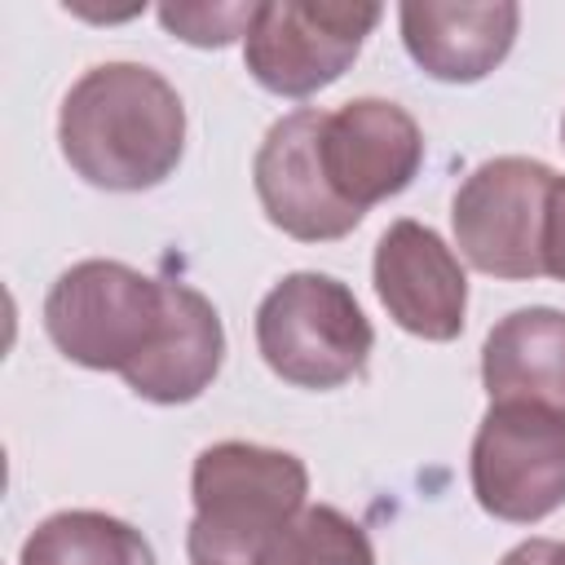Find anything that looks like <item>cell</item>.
Instances as JSON below:
<instances>
[{
	"instance_id": "cell-8",
	"label": "cell",
	"mask_w": 565,
	"mask_h": 565,
	"mask_svg": "<svg viewBox=\"0 0 565 565\" xmlns=\"http://www.w3.org/2000/svg\"><path fill=\"white\" fill-rule=\"evenodd\" d=\"M318 154L331 190L349 207L366 212L415 181L424 163V132L397 102L353 97L340 110H327Z\"/></svg>"
},
{
	"instance_id": "cell-2",
	"label": "cell",
	"mask_w": 565,
	"mask_h": 565,
	"mask_svg": "<svg viewBox=\"0 0 565 565\" xmlns=\"http://www.w3.org/2000/svg\"><path fill=\"white\" fill-rule=\"evenodd\" d=\"M309 468L291 450L256 441H216L190 472L194 521L190 565H256L260 547L305 508Z\"/></svg>"
},
{
	"instance_id": "cell-6",
	"label": "cell",
	"mask_w": 565,
	"mask_h": 565,
	"mask_svg": "<svg viewBox=\"0 0 565 565\" xmlns=\"http://www.w3.org/2000/svg\"><path fill=\"white\" fill-rule=\"evenodd\" d=\"M552 181L556 172L525 154H499L472 168L450 203L459 256L490 278H539Z\"/></svg>"
},
{
	"instance_id": "cell-16",
	"label": "cell",
	"mask_w": 565,
	"mask_h": 565,
	"mask_svg": "<svg viewBox=\"0 0 565 565\" xmlns=\"http://www.w3.org/2000/svg\"><path fill=\"white\" fill-rule=\"evenodd\" d=\"M256 4H159V22L168 35L194 49H225L230 40L247 35Z\"/></svg>"
},
{
	"instance_id": "cell-15",
	"label": "cell",
	"mask_w": 565,
	"mask_h": 565,
	"mask_svg": "<svg viewBox=\"0 0 565 565\" xmlns=\"http://www.w3.org/2000/svg\"><path fill=\"white\" fill-rule=\"evenodd\" d=\"M256 565H375L366 530L331 503H305L256 556Z\"/></svg>"
},
{
	"instance_id": "cell-14",
	"label": "cell",
	"mask_w": 565,
	"mask_h": 565,
	"mask_svg": "<svg viewBox=\"0 0 565 565\" xmlns=\"http://www.w3.org/2000/svg\"><path fill=\"white\" fill-rule=\"evenodd\" d=\"M18 565H154V547L119 516L71 508L26 534Z\"/></svg>"
},
{
	"instance_id": "cell-5",
	"label": "cell",
	"mask_w": 565,
	"mask_h": 565,
	"mask_svg": "<svg viewBox=\"0 0 565 565\" xmlns=\"http://www.w3.org/2000/svg\"><path fill=\"white\" fill-rule=\"evenodd\" d=\"M468 477L481 512L534 525L565 503V415L539 402H490L477 424Z\"/></svg>"
},
{
	"instance_id": "cell-4",
	"label": "cell",
	"mask_w": 565,
	"mask_h": 565,
	"mask_svg": "<svg viewBox=\"0 0 565 565\" xmlns=\"http://www.w3.org/2000/svg\"><path fill=\"white\" fill-rule=\"evenodd\" d=\"M375 331L353 291L331 274H287L256 309V349L265 366L296 388H340L362 375Z\"/></svg>"
},
{
	"instance_id": "cell-17",
	"label": "cell",
	"mask_w": 565,
	"mask_h": 565,
	"mask_svg": "<svg viewBox=\"0 0 565 565\" xmlns=\"http://www.w3.org/2000/svg\"><path fill=\"white\" fill-rule=\"evenodd\" d=\"M543 274L565 282V177L552 181L547 216H543Z\"/></svg>"
},
{
	"instance_id": "cell-9",
	"label": "cell",
	"mask_w": 565,
	"mask_h": 565,
	"mask_svg": "<svg viewBox=\"0 0 565 565\" xmlns=\"http://www.w3.org/2000/svg\"><path fill=\"white\" fill-rule=\"evenodd\" d=\"M322 119H327V110H318V106H300V110L282 115L265 132L256 163H252L256 199H260L269 225H278L282 234H291L300 243L344 238L366 216V212L349 207L322 172V154H318Z\"/></svg>"
},
{
	"instance_id": "cell-13",
	"label": "cell",
	"mask_w": 565,
	"mask_h": 565,
	"mask_svg": "<svg viewBox=\"0 0 565 565\" xmlns=\"http://www.w3.org/2000/svg\"><path fill=\"white\" fill-rule=\"evenodd\" d=\"M490 402H539L565 415V309L530 305L499 318L481 344Z\"/></svg>"
},
{
	"instance_id": "cell-7",
	"label": "cell",
	"mask_w": 565,
	"mask_h": 565,
	"mask_svg": "<svg viewBox=\"0 0 565 565\" xmlns=\"http://www.w3.org/2000/svg\"><path fill=\"white\" fill-rule=\"evenodd\" d=\"M380 13V4L265 0L243 35L247 75L278 97H313L353 66Z\"/></svg>"
},
{
	"instance_id": "cell-1",
	"label": "cell",
	"mask_w": 565,
	"mask_h": 565,
	"mask_svg": "<svg viewBox=\"0 0 565 565\" xmlns=\"http://www.w3.org/2000/svg\"><path fill=\"white\" fill-rule=\"evenodd\" d=\"M57 146L75 177L97 190H154L185 150L181 93L141 62H102L62 97Z\"/></svg>"
},
{
	"instance_id": "cell-18",
	"label": "cell",
	"mask_w": 565,
	"mask_h": 565,
	"mask_svg": "<svg viewBox=\"0 0 565 565\" xmlns=\"http://www.w3.org/2000/svg\"><path fill=\"white\" fill-rule=\"evenodd\" d=\"M499 565H565V543H556V539H525Z\"/></svg>"
},
{
	"instance_id": "cell-3",
	"label": "cell",
	"mask_w": 565,
	"mask_h": 565,
	"mask_svg": "<svg viewBox=\"0 0 565 565\" xmlns=\"http://www.w3.org/2000/svg\"><path fill=\"white\" fill-rule=\"evenodd\" d=\"M168 327V282L124 260H79L44 296V331L53 349L88 371L128 375Z\"/></svg>"
},
{
	"instance_id": "cell-19",
	"label": "cell",
	"mask_w": 565,
	"mask_h": 565,
	"mask_svg": "<svg viewBox=\"0 0 565 565\" xmlns=\"http://www.w3.org/2000/svg\"><path fill=\"white\" fill-rule=\"evenodd\" d=\"M561 146H565V119H561Z\"/></svg>"
},
{
	"instance_id": "cell-10",
	"label": "cell",
	"mask_w": 565,
	"mask_h": 565,
	"mask_svg": "<svg viewBox=\"0 0 565 565\" xmlns=\"http://www.w3.org/2000/svg\"><path fill=\"white\" fill-rule=\"evenodd\" d=\"M375 296L388 318L433 344L463 331L468 278L459 256L419 221H393L375 243Z\"/></svg>"
},
{
	"instance_id": "cell-11",
	"label": "cell",
	"mask_w": 565,
	"mask_h": 565,
	"mask_svg": "<svg viewBox=\"0 0 565 565\" xmlns=\"http://www.w3.org/2000/svg\"><path fill=\"white\" fill-rule=\"evenodd\" d=\"M402 44L411 62L441 84L486 79L516 40L521 9L508 0L494 4H402L397 9Z\"/></svg>"
},
{
	"instance_id": "cell-12",
	"label": "cell",
	"mask_w": 565,
	"mask_h": 565,
	"mask_svg": "<svg viewBox=\"0 0 565 565\" xmlns=\"http://www.w3.org/2000/svg\"><path fill=\"white\" fill-rule=\"evenodd\" d=\"M221 362H225V327H221L216 305L190 282H168L163 340L141 366L124 375V384L154 406H181V402L203 397Z\"/></svg>"
}]
</instances>
